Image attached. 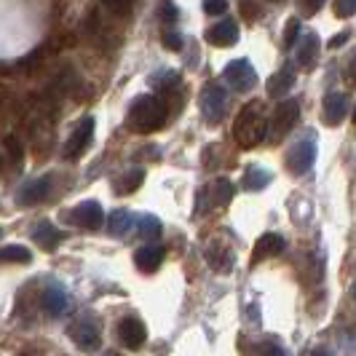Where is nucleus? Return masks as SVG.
Wrapping results in <instances>:
<instances>
[{
	"mask_svg": "<svg viewBox=\"0 0 356 356\" xmlns=\"http://www.w3.org/2000/svg\"><path fill=\"white\" fill-rule=\"evenodd\" d=\"M166 124V105L156 94H143L126 113V126L137 134H153Z\"/></svg>",
	"mask_w": 356,
	"mask_h": 356,
	"instance_id": "nucleus-1",
	"label": "nucleus"
},
{
	"mask_svg": "<svg viewBox=\"0 0 356 356\" xmlns=\"http://www.w3.org/2000/svg\"><path fill=\"white\" fill-rule=\"evenodd\" d=\"M266 134H268V118H266V113H263V107L247 105L241 113H238L236 126H233V137H236V143L250 150V147H257V145L263 143Z\"/></svg>",
	"mask_w": 356,
	"mask_h": 356,
	"instance_id": "nucleus-2",
	"label": "nucleus"
},
{
	"mask_svg": "<svg viewBox=\"0 0 356 356\" xmlns=\"http://www.w3.org/2000/svg\"><path fill=\"white\" fill-rule=\"evenodd\" d=\"M314 161H316V134H303L298 143L292 145V150L286 153V169L295 175V177H303L311 172V166H314Z\"/></svg>",
	"mask_w": 356,
	"mask_h": 356,
	"instance_id": "nucleus-3",
	"label": "nucleus"
},
{
	"mask_svg": "<svg viewBox=\"0 0 356 356\" xmlns=\"http://www.w3.org/2000/svg\"><path fill=\"white\" fill-rule=\"evenodd\" d=\"M300 118V105L295 99H284L282 105L276 107L273 118L268 121V129H270V143H282L286 134L292 131V126L298 124Z\"/></svg>",
	"mask_w": 356,
	"mask_h": 356,
	"instance_id": "nucleus-4",
	"label": "nucleus"
},
{
	"mask_svg": "<svg viewBox=\"0 0 356 356\" xmlns=\"http://www.w3.org/2000/svg\"><path fill=\"white\" fill-rule=\"evenodd\" d=\"M222 75H225V83L233 91H238V94H247L257 83V72H254V67H252L247 59H233V62H228Z\"/></svg>",
	"mask_w": 356,
	"mask_h": 356,
	"instance_id": "nucleus-5",
	"label": "nucleus"
},
{
	"mask_svg": "<svg viewBox=\"0 0 356 356\" xmlns=\"http://www.w3.org/2000/svg\"><path fill=\"white\" fill-rule=\"evenodd\" d=\"M67 220L75 222L78 228H83V231H99V225H102V220H105V212H102V204H99V201H81V204L67 214Z\"/></svg>",
	"mask_w": 356,
	"mask_h": 356,
	"instance_id": "nucleus-6",
	"label": "nucleus"
},
{
	"mask_svg": "<svg viewBox=\"0 0 356 356\" xmlns=\"http://www.w3.org/2000/svg\"><path fill=\"white\" fill-rule=\"evenodd\" d=\"M91 140H94V118H83L81 124L75 126V131L70 134V140L65 145V156L67 159H78V156H83L86 150H89Z\"/></svg>",
	"mask_w": 356,
	"mask_h": 356,
	"instance_id": "nucleus-7",
	"label": "nucleus"
},
{
	"mask_svg": "<svg viewBox=\"0 0 356 356\" xmlns=\"http://www.w3.org/2000/svg\"><path fill=\"white\" fill-rule=\"evenodd\" d=\"M70 340L81 351H97L99 343H102V335H99V327L94 321L81 319L70 327Z\"/></svg>",
	"mask_w": 356,
	"mask_h": 356,
	"instance_id": "nucleus-8",
	"label": "nucleus"
},
{
	"mask_svg": "<svg viewBox=\"0 0 356 356\" xmlns=\"http://www.w3.org/2000/svg\"><path fill=\"white\" fill-rule=\"evenodd\" d=\"M225 107H228V99H225V91L222 86H207V89L201 91V110H204V115L217 124L222 115H225Z\"/></svg>",
	"mask_w": 356,
	"mask_h": 356,
	"instance_id": "nucleus-9",
	"label": "nucleus"
},
{
	"mask_svg": "<svg viewBox=\"0 0 356 356\" xmlns=\"http://www.w3.org/2000/svg\"><path fill=\"white\" fill-rule=\"evenodd\" d=\"M118 340L124 343L129 351H137V348H143L145 340H147V330H145V324L137 316H126L118 324Z\"/></svg>",
	"mask_w": 356,
	"mask_h": 356,
	"instance_id": "nucleus-10",
	"label": "nucleus"
},
{
	"mask_svg": "<svg viewBox=\"0 0 356 356\" xmlns=\"http://www.w3.org/2000/svg\"><path fill=\"white\" fill-rule=\"evenodd\" d=\"M207 263H209L217 273L228 276V273H233V268H236V254H233V250L228 244L212 241V244L207 247Z\"/></svg>",
	"mask_w": 356,
	"mask_h": 356,
	"instance_id": "nucleus-11",
	"label": "nucleus"
},
{
	"mask_svg": "<svg viewBox=\"0 0 356 356\" xmlns=\"http://www.w3.org/2000/svg\"><path fill=\"white\" fill-rule=\"evenodd\" d=\"M236 40H238V24L233 19H222V22H217L214 27L207 30V43H212L217 49L236 46Z\"/></svg>",
	"mask_w": 356,
	"mask_h": 356,
	"instance_id": "nucleus-12",
	"label": "nucleus"
},
{
	"mask_svg": "<svg viewBox=\"0 0 356 356\" xmlns=\"http://www.w3.org/2000/svg\"><path fill=\"white\" fill-rule=\"evenodd\" d=\"M284 252V238L279 233H263L254 241V252H252V263H263L268 257H276Z\"/></svg>",
	"mask_w": 356,
	"mask_h": 356,
	"instance_id": "nucleus-13",
	"label": "nucleus"
},
{
	"mask_svg": "<svg viewBox=\"0 0 356 356\" xmlns=\"http://www.w3.org/2000/svg\"><path fill=\"white\" fill-rule=\"evenodd\" d=\"M49 182H51L49 177H38V179L24 182L22 191L17 193L19 207H33V204H38V201H43V198L49 196V188H51Z\"/></svg>",
	"mask_w": 356,
	"mask_h": 356,
	"instance_id": "nucleus-14",
	"label": "nucleus"
},
{
	"mask_svg": "<svg viewBox=\"0 0 356 356\" xmlns=\"http://www.w3.org/2000/svg\"><path fill=\"white\" fill-rule=\"evenodd\" d=\"M292 83H295V70H292V65H284L282 70H276L270 75V81H268V97L270 99H282V97L289 94Z\"/></svg>",
	"mask_w": 356,
	"mask_h": 356,
	"instance_id": "nucleus-15",
	"label": "nucleus"
},
{
	"mask_svg": "<svg viewBox=\"0 0 356 356\" xmlns=\"http://www.w3.org/2000/svg\"><path fill=\"white\" fill-rule=\"evenodd\" d=\"M134 263L145 273L159 270V266L163 263V247H159V244H145V247H140V250L134 252Z\"/></svg>",
	"mask_w": 356,
	"mask_h": 356,
	"instance_id": "nucleus-16",
	"label": "nucleus"
},
{
	"mask_svg": "<svg viewBox=\"0 0 356 356\" xmlns=\"http://www.w3.org/2000/svg\"><path fill=\"white\" fill-rule=\"evenodd\" d=\"M62 238H65V233L56 231L51 222H46V220H43V222H38L35 231H33V241H35L38 247H43L46 252H51Z\"/></svg>",
	"mask_w": 356,
	"mask_h": 356,
	"instance_id": "nucleus-17",
	"label": "nucleus"
},
{
	"mask_svg": "<svg viewBox=\"0 0 356 356\" xmlns=\"http://www.w3.org/2000/svg\"><path fill=\"white\" fill-rule=\"evenodd\" d=\"M346 113H348L346 97L343 94H327V99H324V121L327 124H340L346 118Z\"/></svg>",
	"mask_w": 356,
	"mask_h": 356,
	"instance_id": "nucleus-18",
	"label": "nucleus"
},
{
	"mask_svg": "<svg viewBox=\"0 0 356 356\" xmlns=\"http://www.w3.org/2000/svg\"><path fill=\"white\" fill-rule=\"evenodd\" d=\"M43 308H46L51 316L62 314V311L67 308V292H65V286H59V284L46 286V292H43Z\"/></svg>",
	"mask_w": 356,
	"mask_h": 356,
	"instance_id": "nucleus-19",
	"label": "nucleus"
},
{
	"mask_svg": "<svg viewBox=\"0 0 356 356\" xmlns=\"http://www.w3.org/2000/svg\"><path fill=\"white\" fill-rule=\"evenodd\" d=\"M295 56H298V65L300 67H311L316 62V56H319V38H316V33H311V35H305L300 40Z\"/></svg>",
	"mask_w": 356,
	"mask_h": 356,
	"instance_id": "nucleus-20",
	"label": "nucleus"
},
{
	"mask_svg": "<svg viewBox=\"0 0 356 356\" xmlns=\"http://www.w3.org/2000/svg\"><path fill=\"white\" fill-rule=\"evenodd\" d=\"M268 182H270V175H268L263 166H250L244 172V188L247 191H263Z\"/></svg>",
	"mask_w": 356,
	"mask_h": 356,
	"instance_id": "nucleus-21",
	"label": "nucleus"
},
{
	"mask_svg": "<svg viewBox=\"0 0 356 356\" xmlns=\"http://www.w3.org/2000/svg\"><path fill=\"white\" fill-rule=\"evenodd\" d=\"M30 260H33V254L22 244H8L0 250V263H30Z\"/></svg>",
	"mask_w": 356,
	"mask_h": 356,
	"instance_id": "nucleus-22",
	"label": "nucleus"
},
{
	"mask_svg": "<svg viewBox=\"0 0 356 356\" xmlns=\"http://www.w3.org/2000/svg\"><path fill=\"white\" fill-rule=\"evenodd\" d=\"M233 191H236V188H233L231 179L220 177L212 185V204H214V207H225V204L233 198Z\"/></svg>",
	"mask_w": 356,
	"mask_h": 356,
	"instance_id": "nucleus-23",
	"label": "nucleus"
},
{
	"mask_svg": "<svg viewBox=\"0 0 356 356\" xmlns=\"http://www.w3.org/2000/svg\"><path fill=\"white\" fill-rule=\"evenodd\" d=\"M131 214L126 212V209H115V212L110 214V236H126L129 228H131Z\"/></svg>",
	"mask_w": 356,
	"mask_h": 356,
	"instance_id": "nucleus-24",
	"label": "nucleus"
},
{
	"mask_svg": "<svg viewBox=\"0 0 356 356\" xmlns=\"http://www.w3.org/2000/svg\"><path fill=\"white\" fill-rule=\"evenodd\" d=\"M143 179H145V172H140V169H137V172H129V175L118 182L115 191H118V193H134V191L143 185Z\"/></svg>",
	"mask_w": 356,
	"mask_h": 356,
	"instance_id": "nucleus-25",
	"label": "nucleus"
},
{
	"mask_svg": "<svg viewBox=\"0 0 356 356\" xmlns=\"http://www.w3.org/2000/svg\"><path fill=\"white\" fill-rule=\"evenodd\" d=\"M140 236L143 238H159L161 236V222L153 214H145L143 220H140Z\"/></svg>",
	"mask_w": 356,
	"mask_h": 356,
	"instance_id": "nucleus-26",
	"label": "nucleus"
},
{
	"mask_svg": "<svg viewBox=\"0 0 356 356\" xmlns=\"http://www.w3.org/2000/svg\"><path fill=\"white\" fill-rule=\"evenodd\" d=\"M254 356H286V351L279 343L266 340V343H257V346H254Z\"/></svg>",
	"mask_w": 356,
	"mask_h": 356,
	"instance_id": "nucleus-27",
	"label": "nucleus"
},
{
	"mask_svg": "<svg viewBox=\"0 0 356 356\" xmlns=\"http://www.w3.org/2000/svg\"><path fill=\"white\" fill-rule=\"evenodd\" d=\"M298 35H300V19H289L284 27V46L292 49L298 43Z\"/></svg>",
	"mask_w": 356,
	"mask_h": 356,
	"instance_id": "nucleus-28",
	"label": "nucleus"
},
{
	"mask_svg": "<svg viewBox=\"0 0 356 356\" xmlns=\"http://www.w3.org/2000/svg\"><path fill=\"white\" fill-rule=\"evenodd\" d=\"M335 17L340 19H348V17H354L356 14V0H335Z\"/></svg>",
	"mask_w": 356,
	"mask_h": 356,
	"instance_id": "nucleus-29",
	"label": "nucleus"
},
{
	"mask_svg": "<svg viewBox=\"0 0 356 356\" xmlns=\"http://www.w3.org/2000/svg\"><path fill=\"white\" fill-rule=\"evenodd\" d=\"M161 43H163V49H169V51H179V49H182V35L175 33V30H169V33L161 35Z\"/></svg>",
	"mask_w": 356,
	"mask_h": 356,
	"instance_id": "nucleus-30",
	"label": "nucleus"
},
{
	"mask_svg": "<svg viewBox=\"0 0 356 356\" xmlns=\"http://www.w3.org/2000/svg\"><path fill=\"white\" fill-rule=\"evenodd\" d=\"M204 11L209 17H220L228 11V0H204Z\"/></svg>",
	"mask_w": 356,
	"mask_h": 356,
	"instance_id": "nucleus-31",
	"label": "nucleus"
},
{
	"mask_svg": "<svg viewBox=\"0 0 356 356\" xmlns=\"http://www.w3.org/2000/svg\"><path fill=\"white\" fill-rule=\"evenodd\" d=\"M153 83H156V86H161V89H169V86H175V83H177V72H175V70L161 72V75H156V78H153Z\"/></svg>",
	"mask_w": 356,
	"mask_h": 356,
	"instance_id": "nucleus-32",
	"label": "nucleus"
},
{
	"mask_svg": "<svg viewBox=\"0 0 356 356\" xmlns=\"http://www.w3.org/2000/svg\"><path fill=\"white\" fill-rule=\"evenodd\" d=\"M177 17H179V11H177V6H175V3H169V0H166V3H161V19H163V22L175 24Z\"/></svg>",
	"mask_w": 356,
	"mask_h": 356,
	"instance_id": "nucleus-33",
	"label": "nucleus"
},
{
	"mask_svg": "<svg viewBox=\"0 0 356 356\" xmlns=\"http://www.w3.org/2000/svg\"><path fill=\"white\" fill-rule=\"evenodd\" d=\"M102 3H105L110 11H115V14H129L134 0H102Z\"/></svg>",
	"mask_w": 356,
	"mask_h": 356,
	"instance_id": "nucleus-34",
	"label": "nucleus"
},
{
	"mask_svg": "<svg viewBox=\"0 0 356 356\" xmlns=\"http://www.w3.org/2000/svg\"><path fill=\"white\" fill-rule=\"evenodd\" d=\"M324 3H327V0H300V11H303L305 17H311V14L319 11Z\"/></svg>",
	"mask_w": 356,
	"mask_h": 356,
	"instance_id": "nucleus-35",
	"label": "nucleus"
},
{
	"mask_svg": "<svg viewBox=\"0 0 356 356\" xmlns=\"http://www.w3.org/2000/svg\"><path fill=\"white\" fill-rule=\"evenodd\" d=\"M348 35H351V33H338V35L327 43V46H330V49H340L343 43H348Z\"/></svg>",
	"mask_w": 356,
	"mask_h": 356,
	"instance_id": "nucleus-36",
	"label": "nucleus"
},
{
	"mask_svg": "<svg viewBox=\"0 0 356 356\" xmlns=\"http://www.w3.org/2000/svg\"><path fill=\"white\" fill-rule=\"evenodd\" d=\"M311 356H330V351H327V348H314Z\"/></svg>",
	"mask_w": 356,
	"mask_h": 356,
	"instance_id": "nucleus-37",
	"label": "nucleus"
},
{
	"mask_svg": "<svg viewBox=\"0 0 356 356\" xmlns=\"http://www.w3.org/2000/svg\"><path fill=\"white\" fill-rule=\"evenodd\" d=\"M348 70H351V78L356 81V54H354V59H351V65H348Z\"/></svg>",
	"mask_w": 356,
	"mask_h": 356,
	"instance_id": "nucleus-38",
	"label": "nucleus"
},
{
	"mask_svg": "<svg viewBox=\"0 0 356 356\" xmlns=\"http://www.w3.org/2000/svg\"><path fill=\"white\" fill-rule=\"evenodd\" d=\"M354 121H356V107H354Z\"/></svg>",
	"mask_w": 356,
	"mask_h": 356,
	"instance_id": "nucleus-39",
	"label": "nucleus"
},
{
	"mask_svg": "<svg viewBox=\"0 0 356 356\" xmlns=\"http://www.w3.org/2000/svg\"><path fill=\"white\" fill-rule=\"evenodd\" d=\"M354 295H356V286H354Z\"/></svg>",
	"mask_w": 356,
	"mask_h": 356,
	"instance_id": "nucleus-40",
	"label": "nucleus"
},
{
	"mask_svg": "<svg viewBox=\"0 0 356 356\" xmlns=\"http://www.w3.org/2000/svg\"><path fill=\"white\" fill-rule=\"evenodd\" d=\"M273 3H279V0H273Z\"/></svg>",
	"mask_w": 356,
	"mask_h": 356,
	"instance_id": "nucleus-41",
	"label": "nucleus"
},
{
	"mask_svg": "<svg viewBox=\"0 0 356 356\" xmlns=\"http://www.w3.org/2000/svg\"><path fill=\"white\" fill-rule=\"evenodd\" d=\"M0 166H3V163H0Z\"/></svg>",
	"mask_w": 356,
	"mask_h": 356,
	"instance_id": "nucleus-42",
	"label": "nucleus"
}]
</instances>
